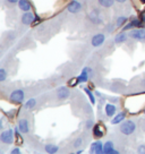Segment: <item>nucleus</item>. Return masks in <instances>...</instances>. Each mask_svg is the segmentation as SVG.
I'll use <instances>...</instances> for the list:
<instances>
[{
  "label": "nucleus",
  "instance_id": "f257e3e1",
  "mask_svg": "<svg viewBox=\"0 0 145 154\" xmlns=\"http://www.w3.org/2000/svg\"><path fill=\"white\" fill-rule=\"evenodd\" d=\"M119 130H120L121 134L129 136V135H131L136 130V124L133 120H125L120 125Z\"/></svg>",
  "mask_w": 145,
  "mask_h": 154
},
{
  "label": "nucleus",
  "instance_id": "f03ea898",
  "mask_svg": "<svg viewBox=\"0 0 145 154\" xmlns=\"http://www.w3.org/2000/svg\"><path fill=\"white\" fill-rule=\"evenodd\" d=\"M15 140V133L13 129H7V130H2L1 134H0V142L2 144H13Z\"/></svg>",
  "mask_w": 145,
  "mask_h": 154
},
{
  "label": "nucleus",
  "instance_id": "7ed1b4c3",
  "mask_svg": "<svg viewBox=\"0 0 145 154\" xmlns=\"http://www.w3.org/2000/svg\"><path fill=\"white\" fill-rule=\"evenodd\" d=\"M25 99V92L23 90H15L10 93L9 100L14 103H23Z\"/></svg>",
  "mask_w": 145,
  "mask_h": 154
},
{
  "label": "nucleus",
  "instance_id": "20e7f679",
  "mask_svg": "<svg viewBox=\"0 0 145 154\" xmlns=\"http://www.w3.org/2000/svg\"><path fill=\"white\" fill-rule=\"evenodd\" d=\"M83 9V6L79 1H76V0H72L67 6V10L72 14H77L81 10Z\"/></svg>",
  "mask_w": 145,
  "mask_h": 154
},
{
  "label": "nucleus",
  "instance_id": "39448f33",
  "mask_svg": "<svg viewBox=\"0 0 145 154\" xmlns=\"http://www.w3.org/2000/svg\"><path fill=\"white\" fill-rule=\"evenodd\" d=\"M131 38L138 40V41H145V29H135L131 31L128 34Z\"/></svg>",
  "mask_w": 145,
  "mask_h": 154
},
{
  "label": "nucleus",
  "instance_id": "423d86ee",
  "mask_svg": "<svg viewBox=\"0 0 145 154\" xmlns=\"http://www.w3.org/2000/svg\"><path fill=\"white\" fill-rule=\"evenodd\" d=\"M104 41H106L104 34L99 33V34H95V35L93 36L92 40H91V43H92V45L94 48H99V47H101L102 44L104 43Z\"/></svg>",
  "mask_w": 145,
  "mask_h": 154
},
{
  "label": "nucleus",
  "instance_id": "0eeeda50",
  "mask_svg": "<svg viewBox=\"0 0 145 154\" xmlns=\"http://www.w3.org/2000/svg\"><path fill=\"white\" fill-rule=\"evenodd\" d=\"M92 74V69L90 67H84V69L82 70V72L79 74V76L77 77L78 83H86L90 78V75Z\"/></svg>",
  "mask_w": 145,
  "mask_h": 154
},
{
  "label": "nucleus",
  "instance_id": "6e6552de",
  "mask_svg": "<svg viewBox=\"0 0 145 154\" xmlns=\"http://www.w3.org/2000/svg\"><path fill=\"white\" fill-rule=\"evenodd\" d=\"M56 93H57V97H58L59 100H66L70 95V91H69V88L67 86L59 87Z\"/></svg>",
  "mask_w": 145,
  "mask_h": 154
},
{
  "label": "nucleus",
  "instance_id": "1a4fd4ad",
  "mask_svg": "<svg viewBox=\"0 0 145 154\" xmlns=\"http://www.w3.org/2000/svg\"><path fill=\"white\" fill-rule=\"evenodd\" d=\"M90 152L94 154H102L103 153V144H102L101 140H97V142H93L90 147Z\"/></svg>",
  "mask_w": 145,
  "mask_h": 154
},
{
  "label": "nucleus",
  "instance_id": "9d476101",
  "mask_svg": "<svg viewBox=\"0 0 145 154\" xmlns=\"http://www.w3.org/2000/svg\"><path fill=\"white\" fill-rule=\"evenodd\" d=\"M103 154H119V151L115 149L111 140H108L103 144Z\"/></svg>",
  "mask_w": 145,
  "mask_h": 154
},
{
  "label": "nucleus",
  "instance_id": "9b49d317",
  "mask_svg": "<svg viewBox=\"0 0 145 154\" xmlns=\"http://www.w3.org/2000/svg\"><path fill=\"white\" fill-rule=\"evenodd\" d=\"M35 16L31 11H24V14L22 16V24L23 25H31L34 22Z\"/></svg>",
  "mask_w": 145,
  "mask_h": 154
},
{
  "label": "nucleus",
  "instance_id": "f8f14e48",
  "mask_svg": "<svg viewBox=\"0 0 145 154\" xmlns=\"http://www.w3.org/2000/svg\"><path fill=\"white\" fill-rule=\"evenodd\" d=\"M88 18L92 22L93 24H101L102 23V19L100 17V14L97 13V10H92L88 13Z\"/></svg>",
  "mask_w": 145,
  "mask_h": 154
},
{
  "label": "nucleus",
  "instance_id": "ddd939ff",
  "mask_svg": "<svg viewBox=\"0 0 145 154\" xmlns=\"http://www.w3.org/2000/svg\"><path fill=\"white\" fill-rule=\"evenodd\" d=\"M18 128L22 134H27L29 133V124L26 119H20L18 121Z\"/></svg>",
  "mask_w": 145,
  "mask_h": 154
},
{
  "label": "nucleus",
  "instance_id": "4468645a",
  "mask_svg": "<svg viewBox=\"0 0 145 154\" xmlns=\"http://www.w3.org/2000/svg\"><path fill=\"white\" fill-rule=\"evenodd\" d=\"M104 128H103V126L101 124H97L93 127V136L95 137V138H101L103 134H104Z\"/></svg>",
  "mask_w": 145,
  "mask_h": 154
},
{
  "label": "nucleus",
  "instance_id": "2eb2a0df",
  "mask_svg": "<svg viewBox=\"0 0 145 154\" xmlns=\"http://www.w3.org/2000/svg\"><path fill=\"white\" fill-rule=\"evenodd\" d=\"M143 24H144V23H142L140 19H133L131 22H129L128 24H126L125 26H124V29H122V31H128V29H134V27H140Z\"/></svg>",
  "mask_w": 145,
  "mask_h": 154
},
{
  "label": "nucleus",
  "instance_id": "dca6fc26",
  "mask_svg": "<svg viewBox=\"0 0 145 154\" xmlns=\"http://www.w3.org/2000/svg\"><path fill=\"white\" fill-rule=\"evenodd\" d=\"M18 7L22 11H29L32 9V5L29 0H20L18 1Z\"/></svg>",
  "mask_w": 145,
  "mask_h": 154
},
{
  "label": "nucleus",
  "instance_id": "f3484780",
  "mask_svg": "<svg viewBox=\"0 0 145 154\" xmlns=\"http://www.w3.org/2000/svg\"><path fill=\"white\" fill-rule=\"evenodd\" d=\"M104 110H106V117H113L117 112V108H116V106H113L111 103H106Z\"/></svg>",
  "mask_w": 145,
  "mask_h": 154
},
{
  "label": "nucleus",
  "instance_id": "a211bd4d",
  "mask_svg": "<svg viewBox=\"0 0 145 154\" xmlns=\"http://www.w3.org/2000/svg\"><path fill=\"white\" fill-rule=\"evenodd\" d=\"M125 118H126V112H118V115L112 119L111 121V124L112 125H117V124H120L121 121H124L125 120Z\"/></svg>",
  "mask_w": 145,
  "mask_h": 154
},
{
  "label": "nucleus",
  "instance_id": "6ab92c4d",
  "mask_svg": "<svg viewBox=\"0 0 145 154\" xmlns=\"http://www.w3.org/2000/svg\"><path fill=\"white\" fill-rule=\"evenodd\" d=\"M44 149H45L47 153L54 154L59 151V147L58 145H54V144H45L44 145Z\"/></svg>",
  "mask_w": 145,
  "mask_h": 154
},
{
  "label": "nucleus",
  "instance_id": "aec40b11",
  "mask_svg": "<svg viewBox=\"0 0 145 154\" xmlns=\"http://www.w3.org/2000/svg\"><path fill=\"white\" fill-rule=\"evenodd\" d=\"M126 40H127V34L125 32H121V33L117 34L116 38H115V42L117 44H120V43H124Z\"/></svg>",
  "mask_w": 145,
  "mask_h": 154
},
{
  "label": "nucleus",
  "instance_id": "412c9836",
  "mask_svg": "<svg viewBox=\"0 0 145 154\" xmlns=\"http://www.w3.org/2000/svg\"><path fill=\"white\" fill-rule=\"evenodd\" d=\"M115 1H116V0H97L99 5L102 6V7H104V8H110V7H112Z\"/></svg>",
  "mask_w": 145,
  "mask_h": 154
},
{
  "label": "nucleus",
  "instance_id": "4be33fe9",
  "mask_svg": "<svg viewBox=\"0 0 145 154\" xmlns=\"http://www.w3.org/2000/svg\"><path fill=\"white\" fill-rule=\"evenodd\" d=\"M35 106H36V100H35V99H29V100H27V101L24 103V109L31 110V109H33Z\"/></svg>",
  "mask_w": 145,
  "mask_h": 154
},
{
  "label": "nucleus",
  "instance_id": "5701e85b",
  "mask_svg": "<svg viewBox=\"0 0 145 154\" xmlns=\"http://www.w3.org/2000/svg\"><path fill=\"white\" fill-rule=\"evenodd\" d=\"M126 23H127V17H126V16H120V17H118L116 20L117 27H121V26H124Z\"/></svg>",
  "mask_w": 145,
  "mask_h": 154
},
{
  "label": "nucleus",
  "instance_id": "b1692460",
  "mask_svg": "<svg viewBox=\"0 0 145 154\" xmlns=\"http://www.w3.org/2000/svg\"><path fill=\"white\" fill-rule=\"evenodd\" d=\"M84 91H85V93H86L87 96H88V99H90L91 103H92V104H95V97H94V94H93L88 88H84Z\"/></svg>",
  "mask_w": 145,
  "mask_h": 154
},
{
  "label": "nucleus",
  "instance_id": "393cba45",
  "mask_svg": "<svg viewBox=\"0 0 145 154\" xmlns=\"http://www.w3.org/2000/svg\"><path fill=\"white\" fill-rule=\"evenodd\" d=\"M7 76H8V74L6 72L5 68H1L0 69V82H5L6 79H7Z\"/></svg>",
  "mask_w": 145,
  "mask_h": 154
},
{
  "label": "nucleus",
  "instance_id": "a878e982",
  "mask_svg": "<svg viewBox=\"0 0 145 154\" xmlns=\"http://www.w3.org/2000/svg\"><path fill=\"white\" fill-rule=\"evenodd\" d=\"M83 144V137H78L76 140H74V143H72V146L75 147V149H78V147H81Z\"/></svg>",
  "mask_w": 145,
  "mask_h": 154
},
{
  "label": "nucleus",
  "instance_id": "bb28decb",
  "mask_svg": "<svg viewBox=\"0 0 145 154\" xmlns=\"http://www.w3.org/2000/svg\"><path fill=\"white\" fill-rule=\"evenodd\" d=\"M137 153L138 154H145V144H140L137 147Z\"/></svg>",
  "mask_w": 145,
  "mask_h": 154
},
{
  "label": "nucleus",
  "instance_id": "cd10ccee",
  "mask_svg": "<svg viewBox=\"0 0 145 154\" xmlns=\"http://www.w3.org/2000/svg\"><path fill=\"white\" fill-rule=\"evenodd\" d=\"M18 1H20V0H6V2H7V4H9V5H15V4H18Z\"/></svg>",
  "mask_w": 145,
  "mask_h": 154
},
{
  "label": "nucleus",
  "instance_id": "c85d7f7f",
  "mask_svg": "<svg viewBox=\"0 0 145 154\" xmlns=\"http://www.w3.org/2000/svg\"><path fill=\"white\" fill-rule=\"evenodd\" d=\"M20 149L18 147H15V149H11V154H20Z\"/></svg>",
  "mask_w": 145,
  "mask_h": 154
},
{
  "label": "nucleus",
  "instance_id": "c756f323",
  "mask_svg": "<svg viewBox=\"0 0 145 154\" xmlns=\"http://www.w3.org/2000/svg\"><path fill=\"white\" fill-rule=\"evenodd\" d=\"M93 126V121L92 120H87V122H86V127L87 128H91Z\"/></svg>",
  "mask_w": 145,
  "mask_h": 154
},
{
  "label": "nucleus",
  "instance_id": "7c9ffc66",
  "mask_svg": "<svg viewBox=\"0 0 145 154\" xmlns=\"http://www.w3.org/2000/svg\"><path fill=\"white\" fill-rule=\"evenodd\" d=\"M116 1L118 2V4H124V2H126L127 0H116Z\"/></svg>",
  "mask_w": 145,
  "mask_h": 154
},
{
  "label": "nucleus",
  "instance_id": "2f4dec72",
  "mask_svg": "<svg viewBox=\"0 0 145 154\" xmlns=\"http://www.w3.org/2000/svg\"><path fill=\"white\" fill-rule=\"evenodd\" d=\"M95 94H97V96H101V93H100V92H97V91L95 92Z\"/></svg>",
  "mask_w": 145,
  "mask_h": 154
},
{
  "label": "nucleus",
  "instance_id": "473e14b6",
  "mask_svg": "<svg viewBox=\"0 0 145 154\" xmlns=\"http://www.w3.org/2000/svg\"><path fill=\"white\" fill-rule=\"evenodd\" d=\"M77 153H78V154H79V153H83V149H78Z\"/></svg>",
  "mask_w": 145,
  "mask_h": 154
},
{
  "label": "nucleus",
  "instance_id": "72a5a7b5",
  "mask_svg": "<svg viewBox=\"0 0 145 154\" xmlns=\"http://www.w3.org/2000/svg\"><path fill=\"white\" fill-rule=\"evenodd\" d=\"M143 23L145 24V15H144V17H143Z\"/></svg>",
  "mask_w": 145,
  "mask_h": 154
},
{
  "label": "nucleus",
  "instance_id": "f704fd0d",
  "mask_svg": "<svg viewBox=\"0 0 145 154\" xmlns=\"http://www.w3.org/2000/svg\"><path fill=\"white\" fill-rule=\"evenodd\" d=\"M140 2H142V4H145V0H140Z\"/></svg>",
  "mask_w": 145,
  "mask_h": 154
},
{
  "label": "nucleus",
  "instance_id": "c9c22d12",
  "mask_svg": "<svg viewBox=\"0 0 145 154\" xmlns=\"http://www.w3.org/2000/svg\"><path fill=\"white\" fill-rule=\"evenodd\" d=\"M144 113H145V110H144Z\"/></svg>",
  "mask_w": 145,
  "mask_h": 154
}]
</instances>
